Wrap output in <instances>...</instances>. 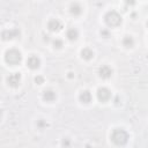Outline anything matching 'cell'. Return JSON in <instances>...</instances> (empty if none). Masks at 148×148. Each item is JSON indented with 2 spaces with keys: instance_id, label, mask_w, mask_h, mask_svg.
<instances>
[{
  "instance_id": "obj_18",
  "label": "cell",
  "mask_w": 148,
  "mask_h": 148,
  "mask_svg": "<svg viewBox=\"0 0 148 148\" xmlns=\"http://www.w3.org/2000/svg\"><path fill=\"white\" fill-rule=\"evenodd\" d=\"M45 125H46V124L43 121V119H40V120L38 121V126H39V127H43V126H45Z\"/></svg>"
},
{
  "instance_id": "obj_21",
  "label": "cell",
  "mask_w": 148,
  "mask_h": 148,
  "mask_svg": "<svg viewBox=\"0 0 148 148\" xmlns=\"http://www.w3.org/2000/svg\"><path fill=\"white\" fill-rule=\"evenodd\" d=\"M1 116H2V110L0 109V118H1Z\"/></svg>"
},
{
  "instance_id": "obj_6",
  "label": "cell",
  "mask_w": 148,
  "mask_h": 148,
  "mask_svg": "<svg viewBox=\"0 0 148 148\" xmlns=\"http://www.w3.org/2000/svg\"><path fill=\"white\" fill-rule=\"evenodd\" d=\"M47 29H49L50 31H53V32L60 31V30L62 29V23H61L59 20H57V18H51V20L47 22Z\"/></svg>"
},
{
  "instance_id": "obj_20",
  "label": "cell",
  "mask_w": 148,
  "mask_h": 148,
  "mask_svg": "<svg viewBox=\"0 0 148 148\" xmlns=\"http://www.w3.org/2000/svg\"><path fill=\"white\" fill-rule=\"evenodd\" d=\"M101 34H102V35H104L105 37H108V36H109V32H108L106 30H103V31H101Z\"/></svg>"
},
{
  "instance_id": "obj_1",
  "label": "cell",
  "mask_w": 148,
  "mask_h": 148,
  "mask_svg": "<svg viewBox=\"0 0 148 148\" xmlns=\"http://www.w3.org/2000/svg\"><path fill=\"white\" fill-rule=\"evenodd\" d=\"M111 140L114 145H118V146H123L127 142L128 140V134L125 130L123 128H114L111 133Z\"/></svg>"
},
{
  "instance_id": "obj_15",
  "label": "cell",
  "mask_w": 148,
  "mask_h": 148,
  "mask_svg": "<svg viewBox=\"0 0 148 148\" xmlns=\"http://www.w3.org/2000/svg\"><path fill=\"white\" fill-rule=\"evenodd\" d=\"M123 45L125 46V47H132L133 45H134V39L131 37V36H125L124 38H123Z\"/></svg>"
},
{
  "instance_id": "obj_2",
  "label": "cell",
  "mask_w": 148,
  "mask_h": 148,
  "mask_svg": "<svg viewBox=\"0 0 148 148\" xmlns=\"http://www.w3.org/2000/svg\"><path fill=\"white\" fill-rule=\"evenodd\" d=\"M22 60V54L18 50L16 49H10L8 50L6 53H5V61L8 64V65H12V66H15L17 64H20Z\"/></svg>"
},
{
  "instance_id": "obj_8",
  "label": "cell",
  "mask_w": 148,
  "mask_h": 148,
  "mask_svg": "<svg viewBox=\"0 0 148 148\" xmlns=\"http://www.w3.org/2000/svg\"><path fill=\"white\" fill-rule=\"evenodd\" d=\"M40 65V60L37 56H30L27 60V66L30 68V69H37Z\"/></svg>"
},
{
  "instance_id": "obj_7",
  "label": "cell",
  "mask_w": 148,
  "mask_h": 148,
  "mask_svg": "<svg viewBox=\"0 0 148 148\" xmlns=\"http://www.w3.org/2000/svg\"><path fill=\"white\" fill-rule=\"evenodd\" d=\"M20 81H21V74L20 73H13L10 74L8 77H7V83L8 86L13 87V88H16L18 84H20Z\"/></svg>"
},
{
  "instance_id": "obj_14",
  "label": "cell",
  "mask_w": 148,
  "mask_h": 148,
  "mask_svg": "<svg viewBox=\"0 0 148 148\" xmlns=\"http://www.w3.org/2000/svg\"><path fill=\"white\" fill-rule=\"evenodd\" d=\"M81 57L86 60H90L92 57H94V52L89 49V47H84L82 51H81Z\"/></svg>"
},
{
  "instance_id": "obj_19",
  "label": "cell",
  "mask_w": 148,
  "mask_h": 148,
  "mask_svg": "<svg viewBox=\"0 0 148 148\" xmlns=\"http://www.w3.org/2000/svg\"><path fill=\"white\" fill-rule=\"evenodd\" d=\"M126 3H127V5H131V6H133V5L135 3V1H134V0H126Z\"/></svg>"
},
{
  "instance_id": "obj_13",
  "label": "cell",
  "mask_w": 148,
  "mask_h": 148,
  "mask_svg": "<svg viewBox=\"0 0 148 148\" xmlns=\"http://www.w3.org/2000/svg\"><path fill=\"white\" fill-rule=\"evenodd\" d=\"M43 98L46 101V102H53L56 99V92L53 90H45L44 94H43Z\"/></svg>"
},
{
  "instance_id": "obj_5",
  "label": "cell",
  "mask_w": 148,
  "mask_h": 148,
  "mask_svg": "<svg viewBox=\"0 0 148 148\" xmlns=\"http://www.w3.org/2000/svg\"><path fill=\"white\" fill-rule=\"evenodd\" d=\"M110 97H111V91L108 88L102 87V88H99L97 90V98H98L99 102L105 103V102H108L110 99Z\"/></svg>"
},
{
  "instance_id": "obj_4",
  "label": "cell",
  "mask_w": 148,
  "mask_h": 148,
  "mask_svg": "<svg viewBox=\"0 0 148 148\" xmlns=\"http://www.w3.org/2000/svg\"><path fill=\"white\" fill-rule=\"evenodd\" d=\"M20 30L17 28H13V29H6L1 32V38L3 40H9L16 37H20Z\"/></svg>"
},
{
  "instance_id": "obj_16",
  "label": "cell",
  "mask_w": 148,
  "mask_h": 148,
  "mask_svg": "<svg viewBox=\"0 0 148 148\" xmlns=\"http://www.w3.org/2000/svg\"><path fill=\"white\" fill-rule=\"evenodd\" d=\"M52 44H53V47L54 49H60L62 46V40L59 39V38H56V39H53Z\"/></svg>"
},
{
  "instance_id": "obj_9",
  "label": "cell",
  "mask_w": 148,
  "mask_h": 148,
  "mask_svg": "<svg viewBox=\"0 0 148 148\" xmlns=\"http://www.w3.org/2000/svg\"><path fill=\"white\" fill-rule=\"evenodd\" d=\"M98 74L102 79H109L111 75H112V69L108 66V65H103L99 67L98 69Z\"/></svg>"
},
{
  "instance_id": "obj_11",
  "label": "cell",
  "mask_w": 148,
  "mask_h": 148,
  "mask_svg": "<svg viewBox=\"0 0 148 148\" xmlns=\"http://www.w3.org/2000/svg\"><path fill=\"white\" fill-rule=\"evenodd\" d=\"M79 98H80V101L82 102V103H90L91 102V94H90V91H88V90H83L81 94H80V96H79Z\"/></svg>"
},
{
  "instance_id": "obj_10",
  "label": "cell",
  "mask_w": 148,
  "mask_h": 148,
  "mask_svg": "<svg viewBox=\"0 0 148 148\" xmlns=\"http://www.w3.org/2000/svg\"><path fill=\"white\" fill-rule=\"evenodd\" d=\"M66 37L69 39V40H76L77 37H79V31L75 29V28H69L66 32Z\"/></svg>"
},
{
  "instance_id": "obj_17",
  "label": "cell",
  "mask_w": 148,
  "mask_h": 148,
  "mask_svg": "<svg viewBox=\"0 0 148 148\" xmlns=\"http://www.w3.org/2000/svg\"><path fill=\"white\" fill-rule=\"evenodd\" d=\"M35 82H36L37 84H42V83L44 82V77L40 76V75H37V76H35Z\"/></svg>"
},
{
  "instance_id": "obj_3",
  "label": "cell",
  "mask_w": 148,
  "mask_h": 148,
  "mask_svg": "<svg viewBox=\"0 0 148 148\" xmlns=\"http://www.w3.org/2000/svg\"><path fill=\"white\" fill-rule=\"evenodd\" d=\"M104 21L109 27H118L121 23V16L114 12V10H110L105 14L104 16Z\"/></svg>"
},
{
  "instance_id": "obj_12",
  "label": "cell",
  "mask_w": 148,
  "mask_h": 148,
  "mask_svg": "<svg viewBox=\"0 0 148 148\" xmlns=\"http://www.w3.org/2000/svg\"><path fill=\"white\" fill-rule=\"evenodd\" d=\"M69 12H71L74 16H77V15H80V14L82 13V7H81L79 3L74 2V3L71 5V7H69Z\"/></svg>"
}]
</instances>
